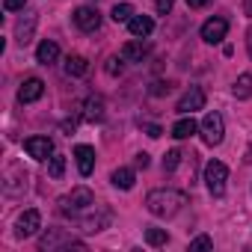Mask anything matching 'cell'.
<instances>
[{"instance_id":"6da1fadb","label":"cell","mask_w":252,"mask_h":252,"mask_svg":"<svg viewBox=\"0 0 252 252\" xmlns=\"http://www.w3.org/2000/svg\"><path fill=\"white\" fill-rule=\"evenodd\" d=\"M60 214L63 217H71V220H83L86 214H92L98 205H95V196H92V190L89 187H74L71 193H65V196H60Z\"/></svg>"},{"instance_id":"7a4b0ae2","label":"cell","mask_w":252,"mask_h":252,"mask_svg":"<svg viewBox=\"0 0 252 252\" xmlns=\"http://www.w3.org/2000/svg\"><path fill=\"white\" fill-rule=\"evenodd\" d=\"M187 205V196L181 190H152L146 196V208L155 214V217H175L181 208Z\"/></svg>"},{"instance_id":"3957f363","label":"cell","mask_w":252,"mask_h":252,"mask_svg":"<svg viewBox=\"0 0 252 252\" xmlns=\"http://www.w3.org/2000/svg\"><path fill=\"white\" fill-rule=\"evenodd\" d=\"M39 249H42V252H57V249H77V252H86V243H83V240H74V237L65 234L63 228H48V231L39 237Z\"/></svg>"},{"instance_id":"277c9868","label":"cell","mask_w":252,"mask_h":252,"mask_svg":"<svg viewBox=\"0 0 252 252\" xmlns=\"http://www.w3.org/2000/svg\"><path fill=\"white\" fill-rule=\"evenodd\" d=\"M225 181H228V166L222 160H208L205 163V184H208L211 196H222L225 193Z\"/></svg>"},{"instance_id":"5b68a950","label":"cell","mask_w":252,"mask_h":252,"mask_svg":"<svg viewBox=\"0 0 252 252\" xmlns=\"http://www.w3.org/2000/svg\"><path fill=\"white\" fill-rule=\"evenodd\" d=\"M222 134H225L222 116H220V113H208V116L202 119V140H205L208 146H220V143H222Z\"/></svg>"},{"instance_id":"8992f818","label":"cell","mask_w":252,"mask_h":252,"mask_svg":"<svg viewBox=\"0 0 252 252\" xmlns=\"http://www.w3.org/2000/svg\"><path fill=\"white\" fill-rule=\"evenodd\" d=\"M202 107H205V89H202V86H190V89L178 98V104H175V110L184 113V116H190L193 110H202Z\"/></svg>"},{"instance_id":"52a82bcc","label":"cell","mask_w":252,"mask_h":252,"mask_svg":"<svg viewBox=\"0 0 252 252\" xmlns=\"http://www.w3.org/2000/svg\"><path fill=\"white\" fill-rule=\"evenodd\" d=\"M24 152H27L33 160H51L54 143H51V137H27V140H24Z\"/></svg>"},{"instance_id":"ba28073f","label":"cell","mask_w":252,"mask_h":252,"mask_svg":"<svg viewBox=\"0 0 252 252\" xmlns=\"http://www.w3.org/2000/svg\"><path fill=\"white\" fill-rule=\"evenodd\" d=\"M39 228H42V214H39L36 208L24 211V214L15 220V234H18V237H33Z\"/></svg>"},{"instance_id":"9c48e42d","label":"cell","mask_w":252,"mask_h":252,"mask_svg":"<svg viewBox=\"0 0 252 252\" xmlns=\"http://www.w3.org/2000/svg\"><path fill=\"white\" fill-rule=\"evenodd\" d=\"M74 24L83 30V33H95L101 27V12L95 6H77L74 9Z\"/></svg>"},{"instance_id":"30bf717a","label":"cell","mask_w":252,"mask_h":252,"mask_svg":"<svg viewBox=\"0 0 252 252\" xmlns=\"http://www.w3.org/2000/svg\"><path fill=\"white\" fill-rule=\"evenodd\" d=\"M225 33H228V21H225V18H208V21L202 24V39H205L208 45H220V42L225 39Z\"/></svg>"},{"instance_id":"8fae6325","label":"cell","mask_w":252,"mask_h":252,"mask_svg":"<svg viewBox=\"0 0 252 252\" xmlns=\"http://www.w3.org/2000/svg\"><path fill=\"white\" fill-rule=\"evenodd\" d=\"M149 54V42L146 39H131V42H125L122 45V57H125V63H143V57Z\"/></svg>"},{"instance_id":"7c38bea8","label":"cell","mask_w":252,"mask_h":252,"mask_svg":"<svg viewBox=\"0 0 252 252\" xmlns=\"http://www.w3.org/2000/svg\"><path fill=\"white\" fill-rule=\"evenodd\" d=\"M107 222H110V211H104V208H95L92 214H86V217L80 220L83 231H89V234H95V231H104V228H107Z\"/></svg>"},{"instance_id":"4fadbf2b","label":"cell","mask_w":252,"mask_h":252,"mask_svg":"<svg viewBox=\"0 0 252 252\" xmlns=\"http://www.w3.org/2000/svg\"><path fill=\"white\" fill-rule=\"evenodd\" d=\"M42 92H45V83H42L39 77H30V80L21 83V89H18V101H21V104H33V101L42 98Z\"/></svg>"},{"instance_id":"5bb4252c","label":"cell","mask_w":252,"mask_h":252,"mask_svg":"<svg viewBox=\"0 0 252 252\" xmlns=\"http://www.w3.org/2000/svg\"><path fill=\"white\" fill-rule=\"evenodd\" d=\"M74 158H77L80 175H83V178L92 175V169H95V149H92V146H77V149H74Z\"/></svg>"},{"instance_id":"9a60e30c","label":"cell","mask_w":252,"mask_h":252,"mask_svg":"<svg viewBox=\"0 0 252 252\" xmlns=\"http://www.w3.org/2000/svg\"><path fill=\"white\" fill-rule=\"evenodd\" d=\"M83 119L92 122V125L104 119V98H101V95H89V98L83 101Z\"/></svg>"},{"instance_id":"2e32d148","label":"cell","mask_w":252,"mask_h":252,"mask_svg":"<svg viewBox=\"0 0 252 252\" xmlns=\"http://www.w3.org/2000/svg\"><path fill=\"white\" fill-rule=\"evenodd\" d=\"M128 30H131V36H137V39H149L152 30H155V21H152L149 15H134V18L128 21Z\"/></svg>"},{"instance_id":"e0dca14e","label":"cell","mask_w":252,"mask_h":252,"mask_svg":"<svg viewBox=\"0 0 252 252\" xmlns=\"http://www.w3.org/2000/svg\"><path fill=\"white\" fill-rule=\"evenodd\" d=\"M33 27H36V12H27V15L18 21V27H15V39H18V45H21V48L30 42V36H33Z\"/></svg>"},{"instance_id":"ac0fdd59","label":"cell","mask_w":252,"mask_h":252,"mask_svg":"<svg viewBox=\"0 0 252 252\" xmlns=\"http://www.w3.org/2000/svg\"><path fill=\"white\" fill-rule=\"evenodd\" d=\"M196 131H199V125H196L193 116H184V119H178V122L172 125V137H175V140H187V137H193Z\"/></svg>"},{"instance_id":"d6986e66","label":"cell","mask_w":252,"mask_h":252,"mask_svg":"<svg viewBox=\"0 0 252 252\" xmlns=\"http://www.w3.org/2000/svg\"><path fill=\"white\" fill-rule=\"evenodd\" d=\"M110 181H113V187H119V190H131L134 181H137V175H134V169H128V166H119V169H113Z\"/></svg>"},{"instance_id":"ffe728a7","label":"cell","mask_w":252,"mask_h":252,"mask_svg":"<svg viewBox=\"0 0 252 252\" xmlns=\"http://www.w3.org/2000/svg\"><path fill=\"white\" fill-rule=\"evenodd\" d=\"M57 57H60V48H57V42H51V39L39 42V48H36V60H39L42 65H51V63H57Z\"/></svg>"},{"instance_id":"44dd1931","label":"cell","mask_w":252,"mask_h":252,"mask_svg":"<svg viewBox=\"0 0 252 252\" xmlns=\"http://www.w3.org/2000/svg\"><path fill=\"white\" fill-rule=\"evenodd\" d=\"M89 71V63H86V57H80V54H71L68 60H65V74L68 77H83Z\"/></svg>"},{"instance_id":"7402d4cb","label":"cell","mask_w":252,"mask_h":252,"mask_svg":"<svg viewBox=\"0 0 252 252\" xmlns=\"http://www.w3.org/2000/svg\"><path fill=\"white\" fill-rule=\"evenodd\" d=\"M231 92H234V98H252V74H240L237 80H234V86H231Z\"/></svg>"},{"instance_id":"603a6c76","label":"cell","mask_w":252,"mask_h":252,"mask_svg":"<svg viewBox=\"0 0 252 252\" xmlns=\"http://www.w3.org/2000/svg\"><path fill=\"white\" fill-rule=\"evenodd\" d=\"M110 15H113V21H116V24H122V21H131V18H134V6H131V3H116Z\"/></svg>"},{"instance_id":"cb8c5ba5","label":"cell","mask_w":252,"mask_h":252,"mask_svg":"<svg viewBox=\"0 0 252 252\" xmlns=\"http://www.w3.org/2000/svg\"><path fill=\"white\" fill-rule=\"evenodd\" d=\"M63 172H65V158H63V155H51V160H48V175H51V178H63Z\"/></svg>"},{"instance_id":"d4e9b609","label":"cell","mask_w":252,"mask_h":252,"mask_svg":"<svg viewBox=\"0 0 252 252\" xmlns=\"http://www.w3.org/2000/svg\"><path fill=\"white\" fill-rule=\"evenodd\" d=\"M146 240H149V246H166L169 234L163 228H146Z\"/></svg>"},{"instance_id":"484cf974","label":"cell","mask_w":252,"mask_h":252,"mask_svg":"<svg viewBox=\"0 0 252 252\" xmlns=\"http://www.w3.org/2000/svg\"><path fill=\"white\" fill-rule=\"evenodd\" d=\"M122 68H125V57L119 54V57H110L107 60V65H104V71L110 74V77H119L122 74Z\"/></svg>"},{"instance_id":"4316f807","label":"cell","mask_w":252,"mask_h":252,"mask_svg":"<svg viewBox=\"0 0 252 252\" xmlns=\"http://www.w3.org/2000/svg\"><path fill=\"white\" fill-rule=\"evenodd\" d=\"M178 163H181V152H178V149L166 152V158H163V169H166V172H172V169H175Z\"/></svg>"},{"instance_id":"83f0119b","label":"cell","mask_w":252,"mask_h":252,"mask_svg":"<svg viewBox=\"0 0 252 252\" xmlns=\"http://www.w3.org/2000/svg\"><path fill=\"white\" fill-rule=\"evenodd\" d=\"M196 249H214V240L208 234H199L196 240H190V252H196Z\"/></svg>"},{"instance_id":"f1b7e54d","label":"cell","mask_w":252,"mask_h":252,"mask_svg":"<svg viewBox=\"0 0 252 252\" xmlns=\"http://www.w3.org/2000/svg\"><path fill=\"white\" fill-rule=\"evenodd\" d=\"M27 6V0H3V9L6 12H18V9H24Z\"/></svg>"},{"instance_id":"f546056e","label":"cell","mask_w":252,"mask_h":252,"mask_svg":"<svg viewBox=\"0 0 252 252\" xmlns=\"http://www.w3.org/2000/svg\"><path fill=\"white\" fill-rule=\"evenodd\" d=\"M172 3H175V0H158V3H155L158 15H166V12H172Z\"/></svg>"},{"instance_id":"4dcf8cb0","label":"cell","mask_w":252,"mask_h":252,"mask_svg":"<svg viewBox=\"0 0 252 252\" xmlns=\"http://www.w3.org/2000/svg\"><path fill=\"white\" fill-rule=\"evenodd\" d=\"M172 86L169 83H155V89H152V95H163V92H169Z\"/></svg>"},{"instance_id":"1f68e13d","label":"cell","mask_w":252,"mask_h":252,"mask_svg":"<svg viewBox=\"0 0 252 252\" xmlns=\"http://www.w3.org/2000/svg\"><path fill=\"white\" fill-rule=\"evenodd\" d=\"M137 166H140V169H146V166H149V155H146V152H140V155H137Z\"/></svg>"},{"instance_id":"d6a6232c","label":"cell","mask_w":252,"mask_h":252,"mask_svg":"<svg viewBox=\"0 0 252 252\" xmlns=\"http://www.w3.org/2000/svg\"><path fill=\"white\" fill-rule=\"evenodd\" d=\"M187 6L190 9H202V6H208V0H187Z\"/></svg>"},{"instance_id":"836d02e7","label":"cell","mask_w":252,"mask_h":252,"mask_svg":"<svg viewBox=\"0 0 252 252\" xmlns=\"http://www.w3.org/2000/svg\"><path fill=\"white\" fill-rule=\"evenodd\" d=\"M146 134L149 137H160V128H158V125H146Z\"/></svg>"},{"instance_id":"e575fe53","label":"cell","mask_w":252,"mask_h":252,"mask_svg":"<svg viewBox=\"0 0 252 252\" xmlns=\"http://www.w3.org/2000/svg\"><path fill=\"white\" fill-rule=\"evenodd\" d=\"M246 51H249V57H252V27L246 30Z\"/></svg>"},{"instance_id":"d590c367","label":"cell","mask_w":252,"mask_h":252,"mask_svg":"<svg viewBox=\"0 0 252 252\" xmlns=\"http://www.w3.org/2000/svg\"><path fill=\"white\" fill-rule=\"evenodd\" d=\"M243 12H246V15L252 18V0H243Z\"/></svg>"}]
</instances>
